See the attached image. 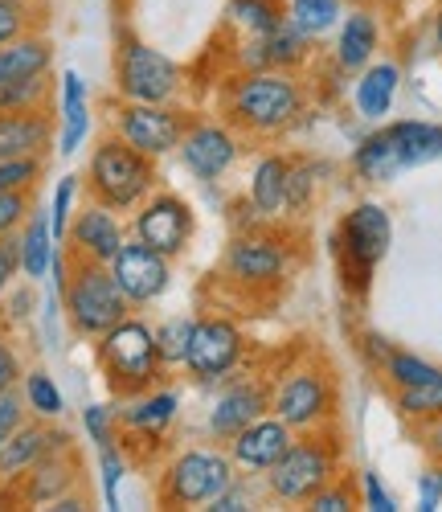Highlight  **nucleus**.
<instances>
[{
	"instance_id": "f257e3e1",
	"label": "nucleus",
	"mask_w": 442,
	"mask_h": 512,
	"mask_svg": "<svg viewBox=\"0 0 442 512\" xmlns=\"http://www.w3.org/2000/svg\"><path fill=\"white\" fill-rule=\"evenodd\" d=\"M307 91L295 70H238L226 82V123L246 136H283L303 119Z\"/></svg>"
},
{
	"instance_id": "f03ea898",
	"label": "nucleus",
	"mask_w": 442,
	"mask_h": 512,
	"mask_svg": "<svg viewBox=\"0 0 442 512\" xmlns=\"http://www.w3.org/2000/svg\"><path fill=\"white\" fill-rule=\"evenodd\" d=\"M442 160V127L422 123V119H402L385 123L377 132H369L357 152H352V173L369 185H389L410 168Z\"/></svg>"
},
{
	"instance_id": "7ed1b4c3",
	"label": "nucleus",
	"mask_w": 442,
	"mask_h": 512,
	"mask_svg": "<svg viewBox=\"0 0 442 512\" xmlns=\"http://www.w3.org/2000/svg\"><path fill=\"white\" fill-rule=\"evenodd\" d=\"M393 242V218L381 201H357L336 226V263L348 295H369L373 275Z\"/></svg>"
},
{
	"instance_id": "20e7f679",
	"label": "nucleus",
	"mask_w": 442,
	"mask_h": 512,
	"mask_svg": "<svg viewBox=\"0 0 442 512\" xmlns=\"http://www.w3.org/2000/svg\"><path fill=\"white\" fill-rule=\"evenodd\" d=\"M99 369H103L115 398H136L144 390H156V381L164 373L156 328L123 316L115 328H107L99 336Z\"/></svg>"
},
{
	"instance_id": "39448f33",
	"label": "nucleus",
	"mask_w": 442,
	"mask_h": 512,
	"mask_svg": "<svg viewBox=\"0 0 442 512\" xmlns=\"http://www.w3.org/2000/svg\"><path fill=\"white\" fill-rule=\"evenodd\" d=\"M62 304H66L70 328H74L78 336H86V340H99V336H103L107 328H115V324L127 316V308H131L107 263L74 259V254H66Z\"/></svg>"
},
{
	"instance_id": "423d86ee",
	"label": "nucleus",
	"mask_w": 442,
	"mask_h": 512,
	"mask_svg": "<svg viewBox=\"0 0 442 512\" xmlns=\"http://www.w3.org/2000/svg\"><path fill=\"white\" fill-rule=\"evenodd\" d=\"M340 476V443L332 431H307L283 451V459L262 476V488L275 504H307L320 488Z\"/></svg>"
},
{
	"instance_id": "0eeeda50",
	"label": "nucleus",
	"mask_w": 442,
	"mask_h": 512,
	"mask_svg": "<svg viewBox=\"0 0 442 512\" xmlns=\"http://www.w3.org/2000/svg\"><path fill=\"white\" fill-rule=\"evenodd\" d=\"M86 189H91V201L115 213L136 209L156 189V160L119 136H103L91 152V164H86Z\"/></svg>"
},
{
	"instance_id": "6e6552de",
	"label": "nucleus",
	"mask_w": 442,
	"mask_h": 512,
	"mask_svg": "<svg viewBox=\"0 0 442 512\" xmlns=\"http://www.w3.org/2000/svg\"><path fill=\"white\" fill-rule=\"evenodd\" d=\"M271 414L283 418L295 435L332 431L336 418V377L320 361H303L279 377L271 390Z\"/></svg>"
},
{
	"instance_id": "1a4fd4ad",
	"label": "nucleus",
	"mask_w": 442,
	"mask_h": 512,
	"mask_svg": "<svg viewBox=\"0 0 442 512\" xmlns=\"http://www.w3.org/2000/svg\"><path fill=\"white\" fill-rule=\"evenodd\" d=\"M234 476H238V467L226 451H205V447L181 451L160 472L156 504L160 508H201L213 496L226 492L234 484Z\"/></svg>"
},
{
	"instance_id": "9d476101",
	"label": "nucleus",
	"mask_w": 442,
	"mask_h": 512,
	"mask_svg": "<svg viewBox=\"0 0 442 512\" xmlns=\"http://www.w3.org/2000/svg\"><path fill=\"white\" fill-rule=\"evenodd\" d=\"M185 87V74L168 54L152 50L148 41L127 37L115 50V91L127 103H172Z\"/></svg>"
},
{
	"instance_id": "9b49d317",
	"label": "nucleus",
	"mask_w": 442,
	"mask_h": 512,
	"mask_svg": "<svg viewBox=\"0 0 442 512\" xmlns=\"http://www.w3.org/2000/svg\"><path fill=\"white\" fill-rule=\"evenodd\" d=\"M295 259H291V246L279 234H262V230H242L230 250H226V279L242 291H279L291 275Z\"/></svg>"
},
{
	"instance_id": "f8f14e48",
	"label": "nucleus",
	"mask_w": 442,
	"mask_h": 512,
	"mask_svg": "<svg viewBox=\"0 0 442 512\" xmlns=\"http://www.w3.org/2000/svg\"><path fill=\"white\" fill-rule=\"evenodd\" d=\"M185 132H189V115L172 111L168 103H127L123 99L115 107V136L152 160L181 148Z\"/></svg>"
},
{
	"instance_id": "ddd939ff",
	"label": "nucleus",
	"mask_w": 442,
	"mask_h": 512,
	"mask_svg": "<svg viewBox=\"0 0 442 512\" xmlns=\"http://www.w3.org/2000/svg\"><path fill=\"white\" fill-rule=\"evenodd\" d=\"M193 230H197L193 205L176 193H148L136 205V222H131V234L144 246L160 250L164 259H181L193 242Z\"/></svg>"
},
{
	"instance_id": "4468645a",
	"label": "nucleus",
	"mask_w": 442,
	"mask_h": 512,
	"mask_svg": "<svg viewBox=\"0 0 442 512\" xmlns=\"http://www.w3.org/2000/svg\"><path fill=\"white\" fill-rule=\"evenodd\" d=\"M246 357V336L234 320L226 316H205L193 324L189 336V353H185V369L197 381H226Z\"/></svg>"
},
{
	"instance_id": "2eb2a0df",
	"label": "nucleus",
	"mask_w": 442,
	"mask_h": 512,
	"mask_svg": "<svg viewBox=\"0 0 442 512\" xmlns=\"http://www.w3.org/2000/svg\"><path fill=\"white\" fill-rule=\"evenodd\" d=\"M111 275H115L119 291L127 295V304L140 308V304L160 300V295L168 291V283H172V259H164L160 250H152V246H144L136 238V242H123L119 246V254L111 259Z\"/></svg>"
},
{
	"instance_id": "dca6fc26",
	"label": "nucleus",
	"mask_w": 442,
	"mask_h": 512,
	"mask_svg": "<svg viewBox=\"0 0 442 512\" xmlns=\"http://www.w3.org/2000/svg\"><path fill=\"white\" fill-rule=\"evenodd\" d=\"M176 152H181V164L197 181H217L234 168L242 144L230 123H189V132L181 136Z\"/></svg>"
},
{
	"instance_id": "f3484780",
	"label": "nucleus",
	"mask_w": 442,
	"mask_h": 512,
	"mask_svg": "<svg viewBox=\"0 0 442 512\" xmlns=\"http://www.w3.org/2000/svg\"><path fill=\"white\" fill-rule=\"evenodd\" d=\"M295 443V431L283 422V418H275V414H262V418H254L250 426H242V431L226 443V455L234 459V467L238 472H246V476H267L271 467L283 459V451Z\"/></svg>"
},
{
	"instance_id": "a211bd4d",
	"label": "nucleus",
	"mask_w": 442,
	"mask_h": 512,
	"mask_svg": "<svg viewBox=\"0 0 442 512\" xmlns=\"http://www.w3.org/2000/svg\"><path fill=\"white\" fill-rule=\"evenodd\" d=\"M78 472H82V463H78V455H74V447L70 443H62V447H54V451H46L41 455L29 472H21L17 480H13V504H29V508H41V504H54L58 496H66V492H74V484H78Z\"/></svg>"
},
{
	"instance_id": "6ab92c4d",
	"label": "nucleus",
	"mask_w": 442,
	"mask_h": 512,
	"mask_svg": "<svg viewBox=\"0 0 442 512\" xmlns=\"http://www.w3.org/2000/svg\"><path fill=\"white\" fill-rule=\"evenodd\" d=\"M262 414H271V386L262 377H238L217 394L209 410V435L217 443H230L242 426H250Z\"/></svg>"
},
{
	"instance_id": "aec40b11",
	"label": "nucleus",
	"mask_w": 442,
	"mask_h": 512,
	"mask_svg": "<svg viewBox=\"0 0 442 512\" xmlns=\"http://www.w3.org/2000/svg\"><path fill=\"white\" fill-rule=\"evenodd\" d=\"M123 242L127 238H123V226L115 218V209L91 201V205L78 209V218L70 222L62 246H66V254H74V259H91V263H107L111 267V259L119 254Z\"/></svg>"
},
{
	"instance_id": "412c9836",
	"label": "nucleus",
	"mask_w": 442,
	"mask_h": 512,
	"mask_svg": "<svg viewBox=\"0 0 442 512\" xmlns=\"http://www.w3.org/2000/svg\"><path fill=\"white\" fill-rule=\"evenodd\" d=\"M381 46V21L373 5H352L348 17L336 25V70L344 74H361Z\"/></svg>"
},
{
	"instance_id": "4be33fe9",
	"label": "nucleus",
	"mask_w": 442,
	"mask_h": 512,
	"mask_svg": "<svg viewBox=\"0 0 442 512\" xmlns=\"http://www.w3.org/2000/svg\"><path fill=\"white\" fill-rule=\"evenodd\" d=\"M62 443H70V435L66 431H54L50 426V418H41V422H21L17 431L0 443V484H13L21 472H29V467L46 455V451H54V447H62Z\"/></svg>"
},
{
	"instance_id": "5701e85b",
	"label": "nucleus",
	"mask_w": 442,
	"mask_h": 512,
	"mask_svg": "<svg viewBox=\"0 0 442 512\" xmlns=\"http://www.w3.org/2000/svg\"><path fill=\"white\" fill-rule=\"evenodd\" d=\"M127 406L115 414V426H123L127 439H160L168 426L176 422V410H181V398L172 390H144L136 398H123Z\"/></svg>"
},
{
	"instance_id": "b1692460",
	"label": "nucleus",
	"mask_w": 442,
	"mask_h": 512,
	"mask_svg": "<svg viewBox=\"0 0 442 512\" xmlns=\"http://www.w3.org/2000/svg\"><path fill=\"white\" fill-rule=\"evenodd\" d=\"M50 115L41 111H0V160L17 156H46L50 148Z\"/></svg>"
},
{
	"instance_id": "393cba45",
	"label": "nucleus",
	"mask_w": 442,
	"mask_h": 512,
	"mask_svg": "<svg viewBox=\"0 0 442 512\" xmlns=\"http://www.w3.org/2000/svg\"><path fill=\"white\" fill-rule=\"evenodd\" d=\"M397 87H402V66L397 62H369L361 74H357V87H352V103H357V115L369 119V123H381L389 111H393V99H397Z\"/></svg>"
},
{
	"instance_id": "a878e982",
	"label": "nucleus",
	"mask_w": 442,
	"mask_h": 512,
	"mask_svg": "<svg viewBox=\"0 0 442 512\" xmlns=\"http://www.w3.org/2000/svg\"><path fill=\"white\" fill-rule=\"evenodd\" d=\"M50 62H54V46L46 37H13L0 46V87H13V82H25V78H37V74H50Z\"/></svg>"
},
{
	"instance_id": "bb28decb",
	"label": "nucleus",
	"mask_w": 442,
	"mask_h": 512,
	"mask_svg": "<svg viewBox=\"0 0 442 512\" xmlns=\"http://www.w3.org/2000/svg\"><path fill=\"white\" fill-rule=\"evenodd\" d=\"M54 254H58V242H54V230H50V213H46V209H29L25 230H21V238H17L21 275H25V279H46Z\"/></svg>"
},
{
	"instance_id": "cd10ccee",
	"label": "nucleus",
	"mask_w": 442,
	"mask_h": 512,
	"mask_svg": "<svg viewBox=\"0 0 442 512\" xmlns=\"http://www.w3.org/2000/svg\"><path fill=\"white\" fill-rule=\"evenodd\" d=\"M287 181H291V160L287 156H262L250 177V205L262 218H283L287 213Z\"/></svg>"
},
{
	"instance_id": "c85d7f7f",
	"label": "nucleus",
	"mask_w": 442,
	"mask_h": 512,
	"mask_svg": "<svg viewBox=\"0 0 442 512\" xmlns=\"http://www.w3.org/2000/svg\"><path fill=\"white\" fill-rule=\"evenodd\" d=\"M91 132V103H86V82L78 70L62 74V136H58V152L74 156Z\"/></svg>"
},
{
	"instance_id": "c756f323",
	"label": "nucleus",
	"mask_w": 442,
	"mask_h": 512,
	"mask_svg": "<svg viewBox=\"0 0 442 512\" xmlns=\"http://www.w3.org/2000/svg\"><path fill=\"white\" fill-rule=\"evenodd\" d=\"M373 369L381 373V381H385L389 390L422 386V381H430V377L438 373V365H430L426 357H418V353H410V349H397V345H389V353H385Z\"/></svg>"
},
{
	"instance_id": "7c9ffc66",
	"label": "nucleus",
	"mask_w": 442,
	"mask_h": 512,
	"mask_svg": "<svg viewBox=\"0 0 442 512\" xmlns=\"http://www.w3.org/2000/svg\"><path fill=\"white\" fill-rule=\"evenodd\" d=\"M287 17H291V25H295L303 37L320 41V37H328V33L340 25L344 0H287Z\"/></svg>"
},
{
	"instance_id": "2f4dec72",
	"label": "nucleus",
	"mask_w": 442,
	"mask_h": 512,
	"mask_svg": "<svg viewBox=\"0 0 442 512\" xmlns=\"http://www.w3.org/2000/svg\"><path fill=\"white\" fill-rule=\"evenodd\" d=\"M393 406L406 422H434L442 418V369L422 381V386H410V390H393Z\"/></svg>"
},
{
	"instance_id": "473e14b6",
	"label": "nucleus",
	"mask_w": 442,
	"mask_h": 512,
	"mask_svg": "<svg viewBox=\"0 0 442 512\" xmlns=\"http://www.w3.org/2000/svg\"><path fill=\"white\" fill-rule=\"evenodd\" d=\"M230 21L242 29V37H262L283 21L279 0H230Z\"/></svg>"
},
{
	"instance_id": "72a5a7b5",
	"label": "nucleus",
	"mask_w": 442,
	"mask_h": 512,
	"mask_svg": "<svg viewBox=\"0 0 442 512\" xmlns=\"http://www.w3.org/2000/svg\"><path fill=\"white\" fill-rule=\"evenodd\" d=\"M25 406L37 414V418H62V390L54 386V377L50 373H25Z\"/></svg>"
},
{
	"instance_id": "f704fd0d",
	"label": "nucleus",
	"mask_w": 442,
	"mask_h": 512,
	"mask_svg": "<svg viewBox=\"0 0 442 512\" xmlns=\"http://www.w3.org/2000/svg\"><path fill=\"white\" fill-rule=\"evenodd\" d=\"M41 173H46V156L0 160V193H33Z\"/></svg>"
},
{
	"instance_id": "c9c22d12",
	"label": "nucleus",
	"mask_w": 442,
	"mask_h": 512,
	"mask_svg": "<svg viewBox=\"0 0 442 512\" xmlns=\"http://www.w3.org/2000/svg\"><path fill=\"white\" fill-rule=\"evenodd\" d=\"M50 99V74H37L13 87H0V111H41Z\"/></svg>"
},
{
	"instance_id": "e433bc0d",
	"label": "nucleus",
	"mask_w": 442,
	"mask_h": 512,
	"mask_svg": "<svg viewBox=\"0 0 442 512\" xmlns=\"http://www.w3.org/2000/svg\"><path fill=\"white\" fill-rule=\"evenodd\" d=\"M193 324H197V320H189V316H172V320H164V324L156 328V345H160L164 369H168V365H185Z\"/></svg>"
},
{
	"instance_id": "4c0bfd02",
	"label": "nucleus",
	"mask_w": 442,
	"mask_h": 512,
	"mask_svg": "<svg viewBox=\"0 0 442 512\" xmlns=\"http://www.w3.org/2000/svg\"><path fill=\"white\" fill-rule=\"evenodd\" d=\"M320 168L312 160H291V181H287V213H307L316 197Z\"/></svg>"
},
{
	"instance_id": "58836bf2",
	"label": "nucleus",
	"mask_w": 442,
	"mask_h": 512,
	"mask_svg": "<svg viewBox=\"0 0 442 512\" xmlns=\"http://www.w3.org/2000/svg\"><path fill=\"white\" fill-rule=\"evenodd\" d=\"M99 472H103V500H107V508H119V480L127 472V459L119 451V439L99 447Z\"/></svg>"
},
{
	"instance_id": "ea45409f",
	"label": "nucleus",
	"mask_w": 442,
	"mask_h": 512,
	"mask_svg": "<svg viewBox=\"0 0 442 512\" xmlns=\"http://www.w3.org/2000/svg\"><path fill=\"white\" fill-rule=\"evenodd\" d=\"M74 197H78V177H62L58 189H54V213H50V230H54V242L62 246L66 242V230H70V209H74Z\"/></svg>"
},
{
	"instance_id": "a19ab883",
	"label": "nucleus",
	"mask_w": 442,
	"mask_h": 512,
	"mask_svg": "<svg viewBox=\"0 0 442 512\" xmlns=\"http://www.w3.org/2000/svg\"><path fill=\"white\" fill-rule=\"evenodd\" d=\"M33 209V193H0V238H9L25 226Z\"/></svg>"
},
{
	"instance_id": "79ce46f5",
	"label": "nucleus",
	"mask_w": 442,
	"mask_h": 512,
	"mask_svg": "<svg viewBox=\"0 0 442 512\" xmlns=\"http://www.w3.org/2000/svg\"><path fill=\"white\" fill-rule=\"evenodd\" d=\"M352 504H357V492H352V484L344 476H336L328 488H320L312 500H307V508H316V512H348Z\"/></svg>"
},
{
	"instance_id": "37998d69",
	"label": "nucleus",
	"mask_w": 442,
	"mask_h": 512,
	"mask_svg": "<svg viewBox=\"0 0 442 512\" xmlns=\"http://www.w3.org/2000/svg\"><path fill=\"white\" fill-rule=\"evenodd\" d=\"M82 426H86V435H91V443L95 447H107V443H115L119 435V426H115V414L107 410V406H86L82 410Z\"/></svg>"
},
{
	"instance_id": "c03bdc74",
	"label": "nucleus",
	"mask_w": 442,
	"mask_h": 512,
	"mask_svg": "<svg viewBox=\"0 0 442 512\" xmlns=\"http://www.w3.org/2000/svg\"><path fill=\"white\" fill-rule=\"evenodd\" d=\"M29 29V5L25 0H0V46Z\"/></svg>"
},
{
	"instance_id": "a18cd8bd",
	"label": "nucleus",
	"mask_w": 442,
	"mask_h": 512,
	"mask_svg": "<svg viewBox=\"0 0 442 512\" xmlns=\"http://www.w3.org/2000/svg\"><path fill=\"white\" fill-rule=\"evenodd\" d=\"M442 504V463H426L422 476H418V508L422 512H434Z\"/></svg>"
},
{
	"instance_id": "49530a36",
	"label": "nucleus",
	"mask_w": 442,
	"mask_h": 512,
	"mask_svg": "<svg viewBox=\"0 0 442 512\" xmlns=\"http://www.w3.org/2000/svg\"><path fill=\"white\" fill-rule=\"evenodd\" d=\"M209 508H213V512H242V508H254V488L234 476V484L221 492V496H213Z\"/></svg>"
},
{
	"instance_id": "de8ad7c7",
	"label": "nucleus",
	"mask_w": 442,
	"mask_h": 512,
	"mask_svg": "<svg viewBox=\"0 0 442 512\" xmlns=\"http://www.w3.org/2000/svg\"><path fill=\"white\" fill-rule=\"evenodd\" d=\"M21 422H25V402H21V394H17V390L0 394V443H5Z\"/></svg>"
},
{
	"instance_id": "09e8293b",
	"label": "nucleus",
	"mask_w": 442,
	"mask_h": 512,
	"mask_svg": "<svg viewBox=\"0 0 442 512\" xmlns=\"http://www.w3.org/2000/svg\"><path fill=\"white\" fill-rule=\"evenodd\" d=\"M361 488H365V508H373V512H397V500L385 492V484H381L377 472H365L361 476Z\"/></svg>"
},
{
	"instance_id": "8fccbe9b",
	"label": "nucleus",
	"mask_w": 442,
	"mask_h": 512,
	"mask_svg": "<svg viewBox=\"0 0 442 512\" xmlns=\"http://www.w3.org/2000/svg\"><path fill=\"white\" fill-rule=\"evenodd\" d=\"M17 381H21V357H17V349L9 345V340L0 336V394H9Z\"/></svg>"
},
{
	"instance_id": "3c124183",
	"label": "nucleus",
	"mask_w": 442,
	"mask_h": 512,
	"mask_svg": "<svg viewBox=\"0 0 442 512\" xmlns=\"http://www.w3.org/2000/svg\"><path fill=\"white\" fill-rule=\"evenodd\" d=\"M17 271H21V263H17V238L9 234V238H0V295L9 291Z\"/></svg>"
},
{
	"instance_id": "603ef678",
	"label": "nucleus",
	"mask_w": 442,
	"mask_h": 512,
	"mask_svg": "<svg viewBox=\"0 0 442 512\" xmlns=\"http://www.w3.org/2000/svg\"><path fill=\"white\" fill-rule=\"evenodd\" d=\"M422 447H426V455H430L434 463H442V418L422 422Z\"/></svg>"
},
{
	"instance_id": "864d4df0",
	"label": "nucleus",
	"mask_w": 442,
	"mask_h": 512,
	"mask_svg": "<svg viewBox=\"0 0 442 512\" xmlns=\"http://www.w3.org/2000/svg\"><path fill=\"white\" fill-rule=\"evenodd\" d=\"M434 46L442 50V0H438V13H434Z\"/></svg>"
},
{
	"instance_id": "5fc2aeb1",
	"label": "nucleus",
	"mask_w": 442,
	"mask_h": 512,
	"mask_svg": "<svg viewBox=\"0 0 442 512\" xmlns=\"http://www.w3.org/2000/svg\"><path fill=\"white\" fill-rule=\"evenodd\" d=\"M373 5H381V9H393V13H397V9L406 5V0H373Z\"/></svg>"
},
{
	"instance_id": "6e6d98bb",
	"label": "nucleus",
	"mask_w": 442,
	"mask_h": 512,
	"mask_svg": "<svg viewBox=\"0 0 442 512\" xmlns=\"http://www.w3.org/2000/svg\"><path fill=\"white\" fill-rule=\"evenodd\" d=\"M344 5L352 9V5H373V0H344Z\"/></svg>"
}]
</instances>
